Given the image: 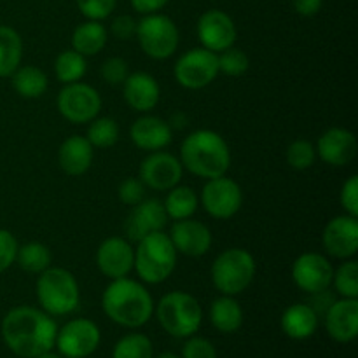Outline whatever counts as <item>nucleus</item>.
I'll return each instance as SVG.
<instances>
[{
	"label": "nucleus",
	"instance_id": "20e7f679",
	"mask_svg": "<svg viewBox=\"0 0 358 358\" xmlns=\"http://www.w3.org/2000/svg\"><path fill=\"white\" fill-rule=\"evenodd\" d=\"M175 268H177V250L164 231H156L136 241L133 269L143 283L157 285L166 282L173 275Z\"/></svg>",
	"mask_w": 358,
	"mask_h": 358
},
{
	"label": "nucleus",
	"instance_id": "aec40b11",
	"mask_svg": "<svg viewBox=\"0 0 358 358\" xmlns=\"http://www.w3.org/2000/svg\"><path fill=\"white\" fill-rule=\"evenodd\" d=\"M317 157L334 168L346 166L357 157L358 143L355 133L346 128H329L318 138Z\"/></svg>",
	"mask_w": 358,
	"mask_h": 358
},
{
	"label": "nucleus",
	"instance_id": "e433bc0d",
	"mask_svg": "<svg viewBox=\"0 0 358 358\" xmlns=\"http://www.w3.org/2000/svg\"><path fill=\"white\" fill-rule=\"evenodd\" d=\"M217 58H219V72L226 73L229 77L243 76V73H247L248 66H250L248 56L241 49L234 48V45L226 49V51L219 52Z\"/></svg>",
	"mask_w": 358,
	"mask_h": 358
},
{
	"label": "nucleus",
	"instance_id": "393cba45",
	"mask_svg": "<svg viewBox=\"0 0 358 358\" xmlns=\"http://www.w3.org/2000/svg\"><path fill=\"white\" fill-rule=\"evenodd\" d=\"M280 324H282L283 334L296 341H303L317 332L318 313L310 304L296 303L283 311Z\"/></svg>",
	"mask_w": 358,
	"mask_h": 358
},
{
	"label": "nucleus",
	"instance_id": "9b49d317",
	"mask_svg": "<svg viewBox=\"0 0 358 358\" xmlns=\"http://www.w3.org/2000/svg\"><path fill=\"white\" fill-rule=\"evenodd\" d=\"M199 205L210 217L217 220H227L236 215L243 205V191L240 184L227 175L210 178L205 182L199 196Z\"/></svg>",
	"mask_w": 358,
	"mask_h": 358
},
{
	"label": "nucleus",
	"instance_id": "4468645a",
	"mask_svg": "<svg viewBox=\"0 0 358 358\" xmlns=\"http://www.w3.org/2000/svg\"><path fill=\"white\" fill-rule=\"evenodd\" d=\"M182 175H184V166L180 159L166 150L149 152L138 170V178L145 184V187L161 192L170 191L180 184Z\"/></svg>",
	"mask_w": 358,
	"mask_h": 358
},
{
	"label": "nucleus",
	"instance_id": "b1692460",
	"mask_svg": "<svg viewBox=\"0 0 358 358\" xmlns=\"http://www.w3.org/2000/svg\"><path fill=\"white\" fill-rule=\"evenodd\" d=\"M94 159V147L86 136L72 135L63 140L58 149V164L70 177H80L91 168Z\"/></svg>",
	"mask_w": 358,
	"mask_h": 358
},
{
	"label": "nucleus",
	"instance_id": "4be33fe9",
	"mask_svg": "<svg viewBox=\"0 0 358 358\" xmlns=\"http://www.w3.org/2000/svg\"><path fill=\"white\" fill-rule=\"evenodd\" d=\"M129 138L145 152H156V150L166 149L173 140V131L166 121L156 115H142L136 119L129 128Z\"/></svg>",
	"mask_w": 358,
	"mask_h": 358
},
{
	"label": "nucleus",
	"instance_id": "412c9836",
	"mask_svg": "<svg viewBox=\"0 0 358 358\" xmlns=\"http://www.w3.org/2000/svg\"><path fill=\"white\" fill-rule=\"evenodd\" d=\"M122 96L129 108L149 114L161 100V87L156 77L147 72H133L122 83Z\"/></svg>",
	"mask_w": 358,
	"mask_h": 358
},
{
	"label": "nucleus",
	"instance_id": "c03bdc74",
	"mask_svg": "<svg viewBox=\"0 0 358 358\" xmlns=\"http://www.w3.org/2000/svg\"><path fill=\"white\" fill-rule=\"evenodd\" d=\"M136 24H138V21L133 16H129V14H119L112 21L110 31L119 41H131L136 35Z\"/></svg>",
	"mask_w": 358,
	"mask_h": 358
},
{
	"label": "nucleus",
	"instance_id": "7c9ffc66",
	"mask_svg": "<svg viewBox=\"0 0 358 358\" xmlns=\"http://www.w3.org/2000/svg\"><path fill=\"white\" fill-rule=\"evenodd\" d=\"M52 254L48 248V245L41 241H28V243L20 245L16 254V262L23 271L30 275H41L48 268H51Z\"/></svg>",
	"mask_w": 358,
	"mask_h": 358
},
{
	"label": "nucleus",
	"instance_id": "c9c22d12",
	"mask_svg": "<svg viewBox=\"0 0 358 358\" xmlns=\"http://www.w3.org/2000/svg\"><path fill=\"white\" fill-rule=\"evenodd\" d=\"M285 157L289 166L294 168V170H310L315 164V161H317V149H315V145L310 140H294V142L287 147Z\"/></svg>",
	"mask_w": 358,
	"mask_h": 358
},
{
	"label": "nucleus",
	"instance_id": "a18cd8bd",
	"mask_svg": "<svg viewBox=\"0 0 358 358\" xmlns=\"http://www.w3.org/2000/svg\"><path fill=\"white\" fill-rule=\"evenodd\" d=\"M322 6H324V0H292L294 10L303 17L317 16L322 10Z\"/></svg>",
	"mask_w": 358,
	"mask_h": 358
},
{
	"label": "nucleus",
	"instance_id": "79ce46f5",
	"mask_svg": "<svg viewBox=\"0 0 358 358\" xmlns=\"http://www.w3.org/2000/svg\"><path fill=\"white\" fill-rule=\"evenodd\" d=\"M182 358H217V350L208 339L191 336L182 348Z\"/></svg>",
	"mask_w": 358,
	"mask_h": 358
},
{
	"label": "nucleus",
	"instance_id": "39448f33",
	"mask_svg": "<svg viewBox=\"0 0 358 358\" xmlns=\"http://www.w3.org/2000/svg\"><path fill=\"white\" fill-rule=\"evenodd\" d=\"M35 296L42 310L51 317L70 315L80 303L79 282L69 269L51 266L38 275Z\"/></svg>",
	"mask_w": 358,
	"mask_h": 358
},
{
	"label": "nucleus",
	"instance_id": "423d86ee",
	"mask_svg": "<svg viewBox=\"0 0 358 358\" xmlns=\"http://www.w3.org/2000/svg\"><path fill=\"white\" fill-rule=\"evenodd\" d=\"M154 313L161 327L178 339L194 336L203 322V310L199 301L182 290L164 294L159 303L154 304Z\"/></svg>",
	"mask_w": 358,
	"mask_h": 358
},
{
	"label": "nucleus",
	"instance_id": "a211bd4d",
	"mask_svg": "<svg viewBox=\"0 0 358 358\" xmlns=\"http://www.w3.org/2000/svg\"><path fill=\"white\" fill-rule=\"evenodd\" d=\"M168 215L164 212L163 201L156 198H145L138 205L131 206V212L126 217L124 234L126 240L136 243L147 234L163 231L168 224Z\"/></svg>",
	"mask_w": 358,
	"mask_h": 358
},
{
	"label": "nucleus",
	"instance_id": "72a5a7b5",
	"mask_svg": "<svg viewBox=\"0 0 358 358\" xmlns=\"http://www.w3.org/2000/svg\"><path fill=\"white\" fill-rule=\"evenodd\" d=\"M112 358H154L152 341L138 332L124 336L115 343Z\"/></svg>",
	"mask_w": 358,
	"mask_h": 358
},
{
	"label": "nucleus",
	"instance_id": "de8ad7c7",
	"mask_svg": "<svg viewBox=\"0 0 358 358\" xmlns=\"http://www.w3.org/2000/svg\"><path fill=\"white\" fill-rule=\"evenodd\" d=\"M35 358H62V355H56V353L45 352V353H42V355H38V357H35Z\"/></svg>",
	"mask_w": 358,
	"mask_h": 358
},
{
	"label": "nucleus",
	"instance_id": "2f4dec72",
	"mask_svg": "<svg viewBox=\"0 0 358 358\" xmlns=\"http://www.w3.org/2000/svg\"><path fill=\"white\" fill-rule=\"evenodd\" d=\"M87 62L83 55L73 49H65L55 59V76L59 83L65 84L79 83L86 76Z\"/></svg>",
	"mask_w": 358,
	"mask_h": 358
},
{
	"label": "nucleus",
	"instance_id": "c756f323",
	"mask_svg": "<svg viewBox=\"0 0 358 358\" xmlns=\"http://www.w3.org/2000/svg\"><path fill=\"white\" fill-rule=\"evenodd\" d=\"M166 192L168 194L164 198L163 206L168 219L184 220L194 215L199 206V198L194 192V189L178 184Z\"/></svg>",
	"mask_w": 358,
	"mask_h": 358
},
{
	"label": "nucleus",
	"instance_id": "49530a36",
	"mask_svg": "<svg viewBox=\"0 0 358 358\" xmlns=\"http://www.w3.org/2000/svg\"><path fill=\"white\" fill-rule=\"evenodd\" d=\"M168 2H170V0H129L133 9H135L138 14H142V16L159 13Z\"/></svg>",
	"mask_w": 358,
	"mask_h": 358
},
{
	"label": "nucleus",
	"instance_id": "09e8293b",
	"mask_svg": "<svg viewBox=\"0 0 358 358\" xmlns=\"http://www.w3.org/2000/svg\"><path fill=\"white\" fill-rule=\"evenodd\" d=\"M156 358H180V357H177L175 353H171V352H164V353H161V355H157Z\"/></svg>",
	"mask_w": 358,
	"mask_h": 358
},
{
	"label": "nucleus",
	"instance_id": "4c0bfd02",
	"mask_svg": "<svg viewBox=\"0 0 358 358\" xmlns=\"http://www.w3.org/2000/svg\"><path fill=\"white\" fill-rule=\"evenodd\" d=\"M100 76L110 86H122L126 77L129 76V65L124 58L112 56L107 58L100 66Z\"/></svg>",
	"mask_w": 358,
	"mask_h": 358
},
{
	"label": "nucleus",
	"instance_id": "cd10ccee",
	"mask_svg": "<svg viewBox=\"0 0 358 358\" xmlns=\"http://www.w3.org/2000/svg\"><path fill=\"white\" fill-rule=\"evenodd\" d=\"M10 84H13V90L21 98L35 100V98H41L48 91L49 79L44 70H41L38 66L20 65L10 76Z\"/></svg>",
	"mask_w": 358,
	"mask_h": 358
},
{
	"label": "nucleus",
	"instance_id": "f03ea898",
	"mask_svg": "<svg viewBox=\"0 0 358 358\" xmlns=\"http://www.w3.org/2000/svg\"><path fill=\"white\" fill-rule=\"evenodd\" d=\"M101 310L114 324L138 329L154 315V299L145 285L124 276L110 280L101 294Z\"/></svg>",
	"mask_w": 358,
	"mask_h": 358
},
{
	"label": "nucleus",
	"instance_id": "7ed1b4c3",
	"mask_svg": "<svg viewBox=\"0 0 358 358\" xmlns=\"http://www.w3.org/2000/svg\"><path fill=\"white\" fill-rule=\"evenodd\" d=\"M178 159L189 173L210 180L229 171L231 150L220 133L213 129H196L182 142Z\"/></svg>",
	"mask_w": 358,
	"mask_h": 358
},
{
	"label": "nucleus",
	"instance_id": "37998d69",
	"mask_svg": "<svg viewBox=\"0 0 358 358\" xmlns=\"http://www.w3.org/2000/svg\"><path fill=\"white\" fill-rule=\"evenodd\" d=\"M339 203H341L345 213L358 217V177L357 175L348 177V180L343 184L341 192H339Z\"/></svg>",
	"mask_w": 358,
	"mask_h": 358
},
{
	"label": "nucleus",
	"instance_id": "dca6fc26",
	"mask_svg": "<svg viewBox=\"0 0 358 358\" xmlns=\"http://www.w3.org/2000/svg\"><path fill=\"white\" fill-rule=\"evenodd\" d=\"M322 245L331 257L346 261L357 255L358 217L343 213L329 220L322 233Z\"/></svg>",
	"mask_w": 358,
	"mask_h": 358
},
{
	"label": "nucleus",
	"instance_id": "6ab92c4d",
	"mask_svg": "<svg viewBox=\"0 0 358 358\" xmlns=\"http://www.w3.org/2000/svg\"><path fill=\"white\" fill-rule=\"evenodd\" d=\"M168 236H170L177 254H184L187 257H201V255L208 254L213 243L212 231L208 229V226L194 220L192 217L175 220Z\"/></svg>",
	"mask_w": 358,
	"mask_h": 358
},
{
	"label": "nucleus",
	"instance_id": "58836bf2",
	"mask_svg": "<svg viewBox=\"0 0 358 358\" xmlns=\"http://www.w3.org/2000/svg\"><path fill=\"white\" fill-rule=\"evenodd\" d=\"M76 3L86 20L103 21L114 13L117 0H76Z\"/></svg>",
	"mask_w": 358,
	"mask_h": 358
},
{
	"label": "nucleus",
	"instance_id": "a878e982",
	"mask_svg": "<svg viewBox=\"0 0 358 358\" xmlns=\"http://www.w3.org/2000/svg\"><path fill=\"white\" fill-rule=\"evenodd\" d=\"M107 28L101 24V21L86 20L84 23L77 24L72 34V49L87 56H96L107 45Z\"/></svg>",
	"mask_w": 358,
	"mask_h": 358
},
{
	"label": "nucleus",
	"instance_id": "2eb2a0df",
	"mask_svg": "<svg viewBox=\"0 0 358 358\" xmlns=\"http://www.w3.org/2000/svg\"><path fill=\"white\" fill-rule=\"evenodd\" d=\"M196 34H198L201 48L217 52V55L233 48L238 37L234 20L226 10L220 9L205 10L196 24Z\"/></svg>",
	"mask_w": 358,
	"mask_h": 358
},
{
	"label": "nucleus",
	"instance_id": "a19ab883",
	"mask_svg": "<svg viewBox=\"0 0 358 358\" xmlns=\"http://www.w3.org/2000/svg\"><path fill=\"white\" fill-rule=\"evenodd\" d=\"M17 247L20 243H17L16 236L10 231L0 227V275L16 262Z\"/></svg>",
	"mask_w": 358,
	"mask_h": 358
},
{
	"label": "nucleus",
	"instance_id": "f3484780",
	"mask_svg": "<svg viewBox=\"0 0 358 358\" xmlns=\"http://www.w3.org/2000/svg\"><path fill=\"white\" fill-rule=\"evenodd\" d=\"M135 264V248L122 236H110L100 243L96 250V266L108 280L129 276Z\"/></svg>",
	"mask_w": 358,
	"mask_h": 358
},
{
	"label": "nucleus",
	"instance_id": "5701e85b",
	"mask_svg": "<svg viewBox=\"0 0 358 358\" xmlns=\"http://www.w3.org/2000/svg\"><path fill=\"white\" fill-rule=\"evenodd\" d=\"M327 334L338 343H352L358 334V299L339 301L329 306L325 315Z\"/></svg>",
	"mask_w": 358,
	"mask_h": 358
},
{
	"label": "nucleus",
	"instance_id": "1a4fd4ad",
	"mask_svg": "<svg viewBox=\"0 0 358 358\" xmlns=\"http://www.w3.org/2000/svg\"><path fill=\"white\" fill-rule=\"evenodd\" d=\"M219 58L217 52L205 48H194L185 51L173 66L175 80L182 87L191 91L210 86L219 76Z\"/></svg>",
	"mask_w": 358,
	"mask_h": 358
},
{
	"label": "nucleus",
	"instance_id": "bb28decb",
	"mask_svg": "<svg viewBox=\"0 0 358 358\" xmlns=\"http://www.w3.org/2000/svg\"><path fill=\"white\" fill-rule=\"evenodd\" d=\"M210 322L224 334H233L243 325V310L234 296H220L210 304Z\"/></svg>",
	"mask_w": 358,
	"mask_h": 358
},
{
	"label": "nucleus",
	"instance_id": "473e14b6",
	"mask_svg": "<svg viewBox=\"0 0 358 358\" xmlns=\"http://www.w3.org/2000/svg\"><path fill=\"white\" fill-rule=\"evenodd\" d=\"M87 124L86 138L94 149H110L119 142V124L114 117H94Z\"/></svg>",
	"mask_w": 358,
	"mask_h": 358
},
{
	"label": "nucleus",
	"instance_id": "f257e3e1",
	"mask_svg": "<svg viewBox=\"0 0 358 358\" xmlns=\"http://www.w3.org/2000/svg\"><path fill=\"white\" fill-rule=\"evenodd\" d=\"M2 339L14 355L35 358L55 348L58 325L51 315L34 306H16L2 320Z\"/></svg>",
	"mask_w": 358,
	"mask_h": 358
},
{
	"label": "nucleus",
	"instance_id": "c85d7f7f",
	"mask_svg": "<svg viewBox=\"0 0 358 358\" xmlns=\"http://www.w3.org/2000/svg\"><path fill=\"white\" fill-rule=\"evenodd\" d=\"M23 59V38L14 28L0 24V79L13 76Z\"/></svg>",
	"mask_w": 358,
	"mask_h": 358
},
{
	"label": "nucleus",
	"instance_id": "6e6552de",
	"mask_svg": "<svg viewBox=\"0 0 358 358\" xmlns=\"http://www.w3.org/2000/svg\"><path fill=\"white\" fill-rule=\"evenodd\" d=\"M136 41L140 49L152 59H168L177 52L180 34L166 14H147L136 24Z\"/></svg>",
	"mask_w": 358,
	"mask_h": 358
},
{
	"label": "nucleus",
	"instance_id": "ea45409f",
	"mask_svg": "<svg viewBox=\"0 0 358 358\" xmlns=\"http://www.w3.org/2000/svg\"><path fill=\"white\" fill-rule=\"evenodd\" d=\"M145 184L138 177H128L119 184L117 198L122 205L135 206L145 199Z\"/></svg>",
	"mask_w": 358,
	"mask_h": 358
},
{
	"label": "nucleus",
	"instance_id": "f704fd0d",
	"mask_svg": "<svg viewBox=\"0 0 358 358\" xmlns=\"http://www.w3.org/2000/svg\"><path fill=\"white\" fill-rule=\"evenodd\" d=\"M332 285L338 294L346 299H358V262L346 259L338 269H334Z\"/></svg>",
	"mask_w": 358,
	"mask_h": 358
},
{
	"label": "nucleus",
	"instance_id": "ddd939ff",
	"mask_svg": "<svg viewBox=\"0 0 358 358\" xmlns=\"http://www.w3.org/2000/svg\"><path fill=\"white\" fill-rule=\"evenodd\" d=\"M332 276L334 266L318 252H304L292 264V280L296 287L313 296L325 292L332 285Z\"/></svg>",
	"mask_w": 358,
	"mask_h": 358
},
{
	"label": "nucleus",
	"instance_id": "9d476101",
	"mask_svg": "<svg viewBox=\"0 0 358 358\" xmlns=\"http://www.w3.org/2000/svg\"><path fill=\"white\" fill-rule=\"evenodd\" d=\"M59 115L72 124H87L101 110V96L86 83L65 84L56 98Z\"/></svg>",
	"mask_w": 358,
	"mask_h": 358
},
{
	"label": "nucleus",
	"instance_id": "0eeeda50",
	"mask_svg": "<svg viewBox=\"0 0 358 358\" xmlns=\"http://www.w3.org/2000/svg\"><path fill=\"white\" fill-rule=\"evenodd\" d=\"M255 271L257 266L254 255L245 248L233 247L217 255L210 269V276L213 287L222 296H238L250 287Z\"/></svg>",
	"mask_w": 358,
	"mask_h": 358
},
{
	"label": "nucleus",
	"instance_id": "f8f14e48",
	"mask_svg": "<svg viewBox=\"0 0 358 358\" xmlns=\"http://www.w3.org/2000/svg\"><path fill=\"white\" fill-rule=\"evenodd\" d=\"M101 341V332L93 320L73 318L58 329L55 346L66 358H86L96 352Z\"/></svg>",
	"mask_w": 358,
	"mask_h": 358
}]
</instances>
